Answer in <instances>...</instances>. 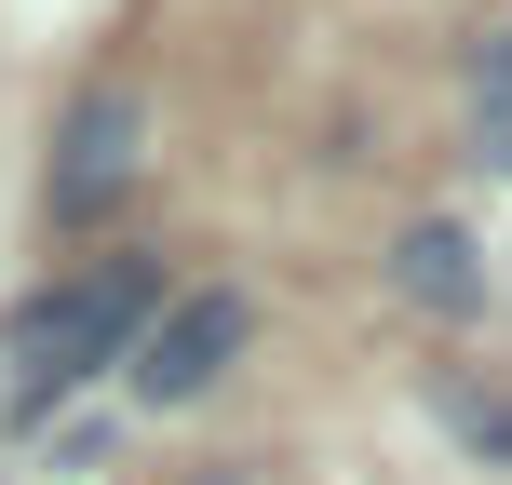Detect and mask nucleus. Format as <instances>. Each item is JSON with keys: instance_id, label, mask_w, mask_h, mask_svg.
<instances>
[{"instance_id": "f257e3e1", "label": "nucleus", "mask_w": 512, "mask_h": 485, "mask_svg": "<svg viewBox=\"0 0 512 485\" xmlns=\"http://www.w3.org/2000/svg\"><path fill=\"white\" fill-rule=\"evenodd\" d=\"M162 324V256H108V270L81 283H41V297L14 310V418H54L81 378H108V364H135V337Z\"/></svg>"}, {"instance_id": "f03ea898", "label": "nucleus", "mask_w": 512, "mask_h": 485, "mask_svg": "<svg viewBox=\"0 0 512 485\" xmlns=\"http://www.w3.org/2000/svg\"><path fill=\"white\" fill-rule=\"evenodd\" d=\"M243 337H256V310L230 297V283H203V297H176L149 337H135L122 378H135V405H203V391L243 364Z\"/></svg>"}, {"instance_id": "7ed1b4c3", "label": "nucleus", "mask_w": 512, "mask_h": 485, "mask_svg": "<svg viewBox=\"0 0 512 485\" xmlns=\"http://www.w3.org/2000/svg\"><path fill=\"white\" fill-rule=\"evenodd\" d=\"M135 162H149V108H135L122 81H95V95L68 108V135H54V176L41 189H54V216L81 230V216H108L135 189Z\"/></svg>"}, {"instance_id": "20e7f679", "label": "nucleus", "mask_w": 512, "mask_h": 485, "mask_svg": "<svg viewBox=\"0 0 512 485\" xmlns=\"http://www.w3.org/2000/svg\"><path fill=\"white\" fill-rule=\"evenodd\" d=\"M391 283H405L418 310H445V324L486 310V256H472V230H445V216H418V230L391 243Z\"/></svg>"}, {"instance_id": "39448f33", "label": "nucleus", "mask_w": 512, "mask_h": 485, "mask_svg": "<svg viewBox=\"0 0 512 485\" xmlns=\"http://www.w3.org/2000/svg\"><path fill=\"white\" fill-rule=\"evenodd\" d=\"M472 162L512 176V27L486 41V68H472Z\"/></svg>"}, {"instance_id": "423d86ee", "label": "nucleus", "mask_w": 512, "mask_h": 485, "mask_svg": "<svg viewBox=\"0 0 512 485\" xmlns=\"http://www.w3.org/2000/svg\"><path fill=\"white\" fill-rule=\"evenodd\" d=\"M445 418H459L486 459H512V405H486V391H445Z\"/></svg>"}]
</instances>
